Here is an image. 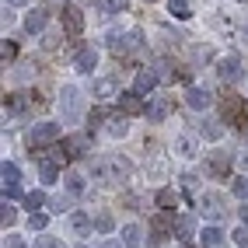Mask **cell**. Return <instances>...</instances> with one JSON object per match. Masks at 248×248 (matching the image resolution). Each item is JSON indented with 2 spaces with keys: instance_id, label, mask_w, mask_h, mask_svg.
<instances>
[{
  "instance_id": "6da1fadb",
  "label": "cell",
  "mask_w": 248,
  "mask_h": 248,
  "mask_svg": "<svg viewBox=\"0 0 248 248\" xmlns=\"http://www.w3.org/2000/svg\"><path fill=\"white\" fill-rule=\"evenodd\" d=\"M60 108H63V119L67 123H77L80 119V108H84V98H80V91L74 84H67L60 91Z\"/></svg>"
},
{
  "instance_id": "7a4b0ae2",
  "label": "cell",
  "mask_w": 248,
  "mask_h": 248,
  "mask_svg": "<svg viewBox=\"0 0 248 248\" xmlns=\"http://www.w3.org/2000/svg\"><path fill=\"white\" fill-rule=\"evenodd\" d=\"M60 123H35L31 126V147H46V143H53L60 140Z\"/></svg>"
},
{
  "instance_id": "3957f363",
  "label": "cell",
  "mask_w": 248,
  "mask_h": 248,
  "mask_svg": "<svg viewBox=\"0 0 248 248\" xmlns=\"http://www.w3.org/2000/svg\"><path fill=\"white\" fill-rule=\"evenodd\" d=\"M60 21H63V28H67L70 35H80V31H84V11L74 7V4H67V7L60 11Z\"/></svg>"
},
{
  "instance_id": "277c9868",
  "label": "cell",
  "mask_w": 248,
  "mask_h": 248,
  "mask_svg": "<svg viewBox=\"0 0 248 248\" xmlns=\"http://www.w3.org/2000/svg\"><path fill=\"white\" fill-rule=\"evenodd\" d=\"M168 234H175V224L168 213H157V217H151V245H161Z\"/></svg>"
},
{
  "instance_id": "5b68a950",
  "label": "cell",
  "mask_w": 248,
  "mask_h": 248,
  "mask_svg": "<svg viewBox=\"0 0 248 248\" xmlns=\"http://www.w3.org/2000/svg\"><path fill=\"white\" fill-rule=\"evenodd\" d=\"M119 108H123V115H143V112H147L143 94H137V91H123V94H119Z\"/></svg>"
},
{
  "instance_id": "8992f818",
  "label": "cell",
  "mask_w": 248,
  "mask_h": 248,
  "mask_svg": "<svg viewBox=\"0 0 248 248\" xmlns=\"http://www.w3.org/2000/svg\"><path fill=\"white\" fill-rule=\"evenodd\" d=\"M217 77L227 80V84H234V80L241 77V60H238V56H224V60L217 63Z\"/></svg>"
},
{
  "instance_id": "52a82bcc",
  "label": "cell",
  "mask_w": 248,
  "mask_h": 248,
  "mask_svg": "<svg viewBox=\"0 0 248 248\" xmlns=\"http://www.w3.org/2000/svg\"><path fill=\"white\" fill-rule=\"evenodd\" d=\"M157 77H161L157 70L140 67V70H137V84H133V91H137V94H151V91L157 88Z\"/></svg>"
},
{
  "instance_id": "ba28073f",
  "label": "cell",
  "mask_w": 248,
  "mask_h": 248,
  "mask_svg": "<svg viewBox=\"0 0 248 248\" xmlns=\"http://www.w3.org/2000/svg\"><path fill=\"white\" fill-rule=\"evenodd\" d=\"M98 67V53L91 46H80L77 49V56H74V70H80V74H91Z\"/></svg>"
},
{
  "instance_id": "9c48e42d",
  "label": "cell",
  "mask_w": 248,
  "mask_h": 248,
  "mask_svg": "<svg viewBox=\"0 0 248 248\" xmlns=\"http://www.w3.org/2000/svg\"><path fill=\"white\" fill-rule=\"evenodd\" d=\"M31 102H35V105H42V98H35V94H25V91H14V94H7V98H4V108H7V112H25Z\"/></svg>"
},
{
  "instance_id": "30bf717a",
  "label": "cell",
  "mask_w": 248,
  "mask_h": 248,
  "mask_svg": "<svg viewBox=\"0 0 248 248\" xmlns=\"http://www.w3.org/2000/svg\"><path fill=\"white\" fill-rule=\"evenodd\" d=\"M206 168H210L213 178H224V175L231 171V154H227V151H213L210 161H206Z\"/></svg>"
},
{
  "instance_id": "8fae6325",
  "label": "cell",
  "mask_w": 248,
  "mask_h": 248,
  "mask_svg": "<svg viewBox=\"0 0 248 248\" xmlns=\"http://www.w3.org/2000/svg\"><path fill=\"white\" fill-rule=\"evenodd\" d=\"M186 105L196 108V112L206 108V105H210V91H206V88H189V91H186Z\"/></svg>"
},
{
  "instance_id": "7c38bea8",
  "label": "cell",
  "mask_w": 248,
  "mask_h": 248,
  "mask_svg": "<svg viewBox=\"0 0 248 248\" xmlns=\"http://www.w3.org/2000/svg\"><path fill=\"white\" fill-rule=\"evenodd\" d=\"M137 46V39L133 35H119V31H115V35H108V49L115 56H123V53H129V49Z\"/></svg>"
},
{
  "instance_id": "4fadbf2b",
  "label": "cell",
  "mask_w": 248,
  "mask_h": 248,
  "mask_svg": "<svg viewBox=\"0 0 248 248\" xmlns=\"http://www.w3.org/2000/svg\"><path fill=\"white\" fill-rule=\"evenodd\" d=\"M200 206H203V213H206V217H220V213H224V206H220V196H217V192H203V196H200Z\"/></svg>"
},
{
  "instance_id": "5bb4252c",
  "label": "cell",
  "mask_w": 248,
  "mask_h": 248,
  "mask_svg": "<svg viewBox=\"0 0 248 248\" xmlns=\"http://www.w3.org/2000/svg\"><path fill=\"white\" fill-rule=\"evenodd\" d=\"M46 21H49V14H46V11H28V14H25V31L39 35V31L46 28Z\"/></svg>"
},
{
  "instance_id": "9a60e30c",
  "label": "cell",
  "mask_w": 248,
  "mask_h": 248,
  "mask_svg": "<svg viewBox=\"0 0 248 248\" xmlns=\"http://www.w3.org/2000/svg\"><path fill=\"white\" fill-rule=\"evenodd\" d=\"M220 108H224V115L231 123H241V98L238 94H227L224 102H220Z\"/></svg>"
},
{
  "instance_id": "2e32d148",
  "label": "cell",
  "mask_w": 248,
  "mask_h": 248,
  "mask_svg": "<svg viewBox=\"0 0 248 248\" xmlns=\"http://www.w3.org/2000/svg\"><path fill=\"white\" fill-rule=\"evenodd\" d=\"M154 203L161 206V213H171V210L178 206V192H175V189H161V192L154 196Z\"/></svg>"
},
{
  "instance_id": "e0dca14e",
  "label": "cell",
  "mask_w": 248,
  "mask_h": 248,
  "mask_svg": "<svg viewBox=\"0 0 248 248\" xmlns=\"http://www.w3.org/2000/svg\"><path fill=\"white\" fill-rule=\"evenodd\" d=\"M200 241H203V248H220L224 245V231L220 227H203L200 231Z\"/></svg>"
},
{
  "instance_id": "ac0fdd59",
  "label": "cell",
  "mask_w": 248,
  "mask_h": 248,
  "mask_svg": "<svg viewBox=\"0 0 248 248\" xmlns=\"http://www.w3.org/2000/svg\"><path fill=\"white\" fill-rule=\"evenodd\" d=\"M91 94L94 98H112V94H119V91H115V80L112 77H98L94 88H91Z\"/></svg>"
},
{
  "instance_id": "d6986e66",
  "label": "cell",
  "mask_w": 248,
  "mask_h": 248,
  "mask_svg": "<svg viewBox=\"0 0 248 248\" xmlns=\"http://www.w3.org/2000/svg\"><path fill=\"white\" fill-rule=\"evenodd\" d=\"M164 115H168V98H154V102L147 105V119H151V123H161Z\"/></svg>"
},
{
  "instance_id": "ffe728a7",
  "label": "cell",
  "mask_w": 248,
  "mask_h": 248,
  "mask_svg": "<svg viewBox=\"0 0 248 248\" xmlns=\"http://www.w3.org/2000/svg\"><path fill=\"white\" fill-rule=\"evenodd\" d=\"M63 151H67V157H84L88 140H84V137H70L67 143H63Z\"/></svg>"
},
{
  "instance_id": "44dd1931",
  "label": "cell",
  "mask_w": 248,
  "mask_h": 248,
  "mask_svg": "<svg viewBox=\"0 0 248 248\" xmlns=\"http://www.w3.org/2000/svg\"><path fill=\"white\" fill-rule=\"evenodd\" d=\"M70 227L77 231V234H84V231H91L94 224H91V217H88L84 210H74V213H70Z\"/></svg>"
},
{
  "instance_id": "7402d4cb",
  "label": "cell",
  "mask_w": 248,
  "mask_h": 248,
  "mask_svg": "<svg viewBox=\"0 0 248 248\" xmlns=\"http://www.w3.org/2000/svg\"><path fill=\"white\" fill-rule=\"evenodd\" d=\"M200 133H203L206 140H220V137H224V126H220L217 119H203V123H200Z\"/></svg>"
},
{
  "instance_id": "603a6c76",
  "label": "cell",
  "mask_w": 248,
  "mask_h": 248,
  "mask_svg": "<svg viewBox=\"0 0 248 248\" xmlns=\"http://www.w3.org/2000/svg\"><path fill=\"white\" fill-rule=\"evenodd\" d=\"M0 178H4V186H18V178H21L18 164H14V161H4V164H0Z\"/></svg>"
},
{
  "instance_id": "cb8c5ba5",
  "label": "cell",
  "mask_w": 248,
  "mask_h": 248,
  "mask_svg": "<svg viewBox=\"0 0 248 248\" xmlns=\"http://www.w3.org/2000/svg\"><path fill=\"white\" fill-rule=\"evenodd\" d=\"M63 189H67L70 196H84V178H80V175H63Z\"/></svg>"
},
{
  "instance_id": "d4e9b609",
  "label": "cell",
  "mask_w": 248,
  "mask_h": 248,
  "mask_svg": "<svg viewBox=\"0 0 248 248\" xmlns=\"http://www.w3.org/2000/svg\"><path fill=\"white\" fill-rule=\"evenodd\" d=\"M123 245L126 248H140V227L137 224H126L123 227Z\"/></svg>"
},
{
  "instance_id": "484cf974",
  "label": "cell",
  "mask_w": 248,
  "mask_h": 248,
  "mask_svg": "<svg viewBox=\"0 0 248 248\" xmlns=\"http://www.w3.org/2000/svg\"><path fill=\"white\" fill-rule=\"evenodd\" d=\"M0 224H4V231L18 224V210H14V206H11L7 200H4V206H0Z\"/></svg>"
},
{
  "instance_id": "4316f807",
  "label": "cell",
  "mask_w": 248,
  "mask_h": 248,
  "mask_svg": "<svg viewBox=\"0 0 248 248\" xmlns=\"http://www.w3.org/2000/svg\"><path fill=\"white\" fill-rule=\"evenodd\" d=\"M192 217H182L178 224H175V234H178V241H192Z\"/></svg>"
},
{
  "instance_id": "83f0119b",
  "label": "cell",
  "mask_w": 248,
  "mask_h": 248,
  "mask_svg": "<svg viewBox=\"0 0 248 248\" xmlns=\"http://www.w3.org/2000/svg\"><path fill=\"white\" fill-rule=\"evenodd\" d=\"M25 206H28L31 213H39V206H46V192H42V189L28 192V196H25Z\"/></svg>"
},
{
  "instance_id": "f1b7e54d",
  "label": "cell",
  "mask_w": 248,
  "mask_h": 248,
  "mask_svg": "<svg viewBox=\"0 0 248 248\" xmlns=\"http://www.w3.org/2000/svg\"><path fill=\"white\" fill-rule=\"evenodd\" d=\"M175 151H178L182 157H192V154H196V143H192V137H178V140H175Z\"/></svg>"
},
{
  "instance_id": "f546056e",
  "label": "cell",
  "mask_w": 248,
  "mask_h": 248,
  "mask_svg": "<svg viewBox=\"0 0 248 248\" xmlns=\"http://www.w3.org/2000/svg\"><path fill=\"white\" fill-rule=\"evenodd\" d=\"M168 11H171V18H189V0H171V4H168Z\"/></svg>"
},
{
  "instance_id": "4dcf8cb0",
  "label": "cell",
  "mask_w": 248,
  "mask_h": 248,
  "mask_svg": "<svg viewBox=\"0 0 248 248\" xmlns=\"http://www.w3.org/2000/svg\"><path fill=\"white\" fill-rule=\"evenodd\" d=\"M129 133V123L126 119H112V126H108V137H115V140H119V137H126Z\"/></svg>"
},
{
  "instance_id": "1f68e13d",
  "label": "cell",
  "mask_w": 248,
  "mask_h": 248,
  "mask_svg": "<svg viewBox=\"0 0 248 248\" xmlns=\"http://www.w3.org/2000/svg\"><path fill=\"white\" fill-rule=\"evenodd\" d=\"M0 56H4V63H11L14 56H18V42H11V39H4V46H0Z\"/></svg>"
},
{
  "instance_id": "d6a6232c",
  "label": "cell",
  "mask_w": 248,
  "mask_h": 248,
  "mask_svg": "<svg viewBox=\"0 0 248 248\" xmlns=\"http://www.w3.org/2000/svg\"><path fill=\"white\" fill-rule=\"evenodd\" d=\"M94 231H98V234H108V231H112V217H108V213H98V217H94Z\"/></svg>"
},
{
  "instance_id": "836d02e7",
  "label": "cell",
  "mask_w": 248,
  "mask_h": 248,
  "mask_svg": "<svg viewBox=\"0 0 248 248\" xmlns=\"http://www.w3.org/2000/svg\"><path fill=\"white\" fill-rule=\"evenodd\" d=\"M31 248H63V241H56L53 234H42V238H35V245Z\"/></svg>"
},
{
  "instance_id": "e575fe53",
  "label": "cell",
  "mask_w": 248,
  "mask_h": 248,
  "mask_svg": "<svg viewBox=\"0 0 248 248\" xmlns=\"http://www.w3.org/2000/svg\"><path fill=\"white\" fill-rule=\"evenodd\" d=\"M46 224H49V217H46L42 210H39V213H31V220H28V227H31V231H46Z\"/></svg>"
},
{
  "instance_id": "d590c367",
  "label": "cell",
  "mask_w": 248,
  "mask_h": 248,
  "mask_svg": "<svg viewBox=\"0 0 248 248\" xmlns=\"http://www.w3.org/2000/svg\"><path fill=\"white\" fill-rule=\"evenodd\" d=\"M234 196L238 200H248V178H234Z\"/></svg>"
},
{
  "instance_id": "8d00e7d4",
  "label": "cell",
  "mask_w": 248,
  "mask_h": 248,
  "mask_svg": "<svg viewBox=\"0 0 248 248\" xmlns=\"http://www.w3.org/2000/svg\"><path fill=\"white\" fill-rule=\"evenodd\" d=\"M105 119H108V108H94V112L88 115V123H91V126H98V123H105Z\"/></svg>"
},
{
  "instance_id": "74e56055",
  "label": "cell",
  "mask_w": 248,
  "mask_h": 248,
  "mask_svg": "<svg viewBox=\"0 0 248 248\" xmlns=\"http://www.w3.org/2000/svg\"><path fill=\"white\" fill-rule=\"evenodd\" d=\"M231 238H234L241 248H248V227H238V231H231Z\"/></svg>"
},
{
  "instance_id": "f35d334b",
  "label": "cell",
  "mask_w": 248,
  "mask_h": 248,
  "mask_svg": "<svg viewBox=\"0 0 248 248\" xmlns=\"http://www.w3.org/2000/svg\"><path fill=\"white\" fill-rule=\"evenodd\" d=\"M4 248H25V241H21V238H18V234H11V238H7V241H4Z\"/></svg>"
},
{
  "instance_id": "ab89813d",
  "label": "cell",
  "mask_w": 248,
  "mask_h": 248,
  "mask_svg": "<svg viewBox=\"0 0 248 248\" xmlns=\"http://www.w3.org/2000/svg\"><path fill=\"white\" fill-rule=\"evenodd\" d=\"M126 4L129 0H105V7H112V11H126Z\"/></svg>"
},
{
  "instance_id": "60d3db41",
  "label": "cell",
  "mask_w": 248,
  "mask_h": 248,
  "mask_svg": "<svg viewBox=\"0 0 248 248\" xmlns=\"http://www.w3.org/2000/svg\"><path fill=\"white\" fill-rule=\"evenodd\" d=\"M14 196H21L18 186H4V200H14Z\"/></svg>"
},
{
  "instance_id": "b9f144b4",
  "label": "cell",
  "mask_w": 248,
  "mask_h": 248,
  "mask_svg": "<svg viewBox=\"0 0 248 248\" xmlns=\"http://www.w3.org/2000/svg\"><path fill=\"white\" fill-rule=\"evenodd\" d=\"M67 206H70V203H67V200H63V196H60V200H53V210H56V213H63V210H67Z\"/></svg>"
},
{
  "instance_id": "7bdbcfd3",
  "label": "cell",
  "mask_w": 248,
  "mask_h": 248,
  "mask_svg": "<svg viewBox=\"0 0 248 248\" xmlns=\"http://www.w3.org/2000/svg\"><path fill=\"white\" fill-rule=\"evenodd\" d=\"M241 224L248 227V206H241Z\"/></svg>"
},
{
  "instance_id": "ee69618b",
  "label": "cell",
  "mask_w": 248,
  "mask_h": 248,
  "mask_svg": "<svg viewBox=\"0 0 248 248\" xmlns=\"http://www.w3.org/2000/svg\"><path fill=\"white\" fill-rule=\"evenodd\" d=\"M102 248H126V245H119V241H105Z\"/></svg>"
},
{
  "instance_id": "f6af8a7d",
  "label": "cell",
  "mask_w": 248,
  "mask_h": 248,
  "mask_svg": "<svg viewBox=\"0 0 248 248\" xmlns=\"http://www.w3.org/2000/svg\"><path fill=\"white\" fill-rule=\"evenodd\" d=\"M241 168H245V171H248V154H241Z\"/></svg>"
},
{
  "instance_id": "bcb514c9",
  "label": "cell",
  "mask_w": 248,
  "mask_h": 248,
  "mask_svg": "<svg viewBox=\"0 0 248 248\" xmlns=\"http://www.w3.org/2000/svg\"><path fill=\"white\" fill-rule=\"evenodd\" d=\"M7 4H21V0H7Z\"/></svg>"
},
{
  "instance_id": "7dc6e473",
  "label": "cell",
  "mask_w": 248,
  "mask_h": 248,
  "mask_svg": "<svg viewBox=\"0 0 248 248\" xmlns=\"http://www.w3.org/2000/svg\"><path fill=\"white\" fill-rule=\"evenodd\" d=\"M77 248H88V245H77Z\"/></svg>"
},
{
  "instance_id": "c3c4849f",
  "label": "cell",
  "mask_w": 248,
  "mask_h": 248,
  "mask_svg": "<svg viewBox=\"0 0 248 248\" xmlns=\"http://www.w3.org/2000/svg\"><path fill=\"white\" fill-rule=\"evenodd\" d=\"M186 248H189V245H186Z\"/></svg>"
}]
</instances>
